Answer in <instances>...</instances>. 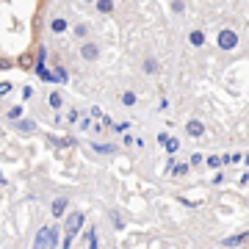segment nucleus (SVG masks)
<instances>
[{"mask_svg":"<svg viewBox=\"0 0 249 249\" xmlns=\"http://www.w3.org/2000/svg\"><path fill=\"white\" fill-rule=\"evenodd\" d=\"M91 147H94L97 152H116V147H114V144H91Z\"/></svg>","mask_w":249,"mask_h":249,"instance_id":"obj_27","label":"nucleus"},{"mask_svg":"<svg viewBox=\"0 0 249 249\" xmlns=\"http://www.w3.org/2000/svg\"><path fill=\"white\" fill-rule=\"evenodd\" d=\"M180 202L186 205V208H199L202 202H196V199H188V196H180Z\"/></svg>","mask_w":249,"mask_h":249,"instance_id":"obj_30","label":"nucleus"},{"mask_svg":"<svg viewBox=\"0 0 249 249\" xmlns=\"http://www.w3.org/2000/svg\"><path fill=\"white\" fill-rule=\"evenodd\" d=\"M186 133L191 136V139H202V136H205L202 119H188V122H186Z\"/></svg>","mask_w":249,"mask_h":249,"instance_id":"obj_7","label":"nucleus"},{"mask_svg":"<svg viewBox=\"0 0 249 249\" xmlns=\"http://www.w3.org/2000/svg\"><path fill=\"white\" fill-rule=\"evenodd\" d=\"M55 238H58V230H55V227H42V230L36 232L34 249H53Z\"/></svg>","mask_w":249,"mask_h":249,"instance_id":"obj_3","label":"nucleus"},{"mask_svg":"<svg viewBox=\"0 0 249 249\" xmlns=\"http://www.w3.org/2000/svg\"><path fill=\"white\" fill-rule=\"evenodd\" d=\"M22 114H25V108H22V106H11L9 111H6V116H9L11 122H19V119H22Z\"/></svg>","mask_w":249,"mask_h":249,"instance_id":"obj_18","label":"nucleus"},{"mask_svg":"<svg viewBox=\"0 0 249 249\" xmlns=\"http://www.w3.org/2000/svg\"><path fill=\"white\" fill-rule=\"evenodd\" d=\"M78 127H80V133H89V130H100V124H94V122L89 119V116H80Z\"/></svg>","mask_w":249,"mask_h":249,"instance_id":"obj_15","label":"nucleus"},{"mask_svg":"<svg viewBox=\"0 0 249 249\" xmlns=\"http://www.w3.org/2000/svg\"><path fill=\"white\" fill-rule=\"evenodd\" d=\"M241 186H249V172L244 175V178H241Z\"/></svg>","mask_w":249,"mask_h":249,"instance_id":"obj_33","label":"nucleus"},{"mask_svg":"<svg viewBox=\"0 0 249 249\" xmlns=\"http://www.w3.org/2000/svg\"><path fill=\"white\" fill-rule=\"evenodd\" d=\"M11 89H14V86H11L9 80H3V83H0V97H6V94H9Z\"/></svg>","mask_w":249,"mask_h":249,"instance_id":"obj_29","label":"nucleus"},{"mask_svg":"<svg viewBox=\"0 0 249 249\" xmlns=\"http://www.w3.org/2000/svg\"><path fill=\"white\" fill-rule=\"evenodd\" d=\"M205 163H208V166H213V169H219L222 163H230V158H219V155H211V158L205 160Z\"/></svg>","mask_w":249,"mask_h":249,"instance_id":"obj_21","label":"nucleus"},{"mask_svg":"<svg viewBox=\"0 0 249 249\" xmlns=\"http://www.w3.org/2000/svg\"><path fill=\"white\" fill-rule=\"evenodd\" d=\"M119 103H122L124 108H133L136 103H139V97H136V91H133V89H124L122 94H119Z\"/></svg>","mask_w":249,"mask_h":249,"instance_id":"obj_13","label":"nucleus"},{"mask_svg":"<svg viewBox=\"0 0 249 249\" xmlns=\"http://www.w3.org/2000/svg\"><path fill=\"white\" fill-rule=\"evenodd\" d=\"M180 150V139H169V144H166V152H169V158H175Z\"/></svg>","mask_w":249,"mask_h":249,"instance_id":"obj_23","label":"nucleus"},{"mask_svg":"<svg viewBox=\"0 0 249 249\" xmlns=\"http://www.w3.org/2000/svg\"><path fill=\"white\" fill-rule=\"evenodd\" d=\"M34 97V89H31V86H25V89H22V100H31Z\"/></svg>","mask_w":249,"mask_h":249,"instance_id":"obj_31","label":"nucleus"},{"mask_svg":"<svg viewBox=\"0 0 249 249\" xmlns=\"http://www.w3.org/2000/svg\"><path fill=\"white\" fill-rule=\"evenodd\" d=\"M47 106L53 108V111H61V108H64V97H61V91H47Z\"/></svg>","mask_w":249,"mask_h":249,"instance_id":"obj_11","label":"nucleus"},{"mask_svg":"<svg viewBox=\"0 0 249 249\" xmlns=\"http://www.w3.org/2000/svg\"><path fill=\"white\" fill-rule=\"evenodd\" d=\"M17 70H25V72L36 70V53L34 50H25L22 55H17Z\"/></svg>","mask_w":249,"mask_h":249,"instance_id":"obj_5","label":"nucleus"},{"mask_svg":"<svg viewBox=\"0 0 249 249\" xmlns=\"http://www.w3.org/2000/svg\"><path fill=\"white\" fill-rule=\"evenodd\" d=\"M55 78H58V83H67V70H64V64L61 61H55Z\"/></svg>","mask_w":249,"mask_h":249,"instance_id":"obj_22","label":"nucleus"},{"mask_svg":"<svg viewBox=\"0 0 249 249\" xmlns=\"http://www.w3.org/2000/svg\"><path fill=\"white\" fill-rule=\"evenodd\" d=\"M80 3H97V0H80Z\"/></svg>","mask_w":249,"mask_h":249,"instance_id":"obj_34","label":"nucleus"},{"mask_svg":"<svg viewBox=\"0 0 249 249\" xmlns=\"http://www.w3.org/2000/svg\"><path fill=\"white\" fill-rule=\"evenodd\" d=\"M169 139H172L169 133H158V144H169Z\"/></svg>","mask_w":249,"mask_h":249,"instance_id":"obj_32","label":"nucleus"},{"mask_svg":"<svg viewBox=\"0 0 249 249\" xmlns=\"http://www.w3.org/2000/svg\"><path fill=\"white\" fill-rule=\"evenodd\" d=\"M67 205H70V199H67V196L53 199V216H55V219H61V216L67 213Z\"/></svg>","mask_w":249,"mask_h":249,"instance_id":"obj_12","label":"nucleus"},{"mask_svg":"<svg viewBox=\"0 0 249 249\" xmlns=\"http://www.w3.org/2000/svg\"><path fill=\"white\" fill-rule=\"evenodd\" d=\"M80 58H83V61H97L100 58V45L91 42V39L80 42Z\"/></svg>","mask_w":249,"mask_h":249,"instance_id":"obj_4","label":"nucleus"},{"mask_svg":"<svg viewBox=\"0 0 249 249\" xmlns=\"http://www.w3.org/2000/svg\"><path fill=\"white\" fill-rule=\"evenodd\" d=\"M64 227H67V238H64V244H61V247H64V249H72L75 232H78L80 227H83V213H80V211H72V213H70V219H67V224H64Z\"/></svg>","mask_w":249,"mask_h":249,"instance_id":"obj_1","label":"nucleus"},{"mask_svg":"<svg viewBox=\"0 0 249 249\" xmlns=\"http://www.w3.org/2000/svg\"><path fill=\"white\" fill-rule=\"evenodd\" d=\"M186 11V0H172V14H183Z\"/></svg>","mask_w":249,"mask_h":249,"instance_id":"obj_25","label":"nucleus"},{"mask_svg":"<svg viewBox=\"0 0 249 249\" xmlns=\"http://www.w3.org/2000/svg\"><path fill=\"white\" fill-rule=\"evenodd\" d=\"M216 45H219L222 53H232V50L238 47V34H235L232 28H222L219 36H216Z\"/></svg>","mask_w":249,"mask_h":249,"instance_id":"obj_2","label":"nucleus"},{"mask_svg":"<svg viewBox=\"0 0 249 249\" xmlns=\"http://www.w3.org/2000/svg\"><path fill=\"white\" fill-rule=\"evenodd\" d=\"M249 241V232H238V235H230V238H224L222 241V247L224 249H235V247H241V244H247Z\"/></svg>","mask_w":249,"mask_h":249,"instance_id":"obj_9","label":"nucleus"},{"mask_svg":"<svg viewBox=\"0 0 249 249\" xmlns=\"http://www.w3.org/2000/svg\"><path fill=\"white\" fill-rule=\"evenodd\" d=\"M142 72L144 75H160V61L152 58V55H147V58L142 61Z\"/></svg>","mask_w":249,"mask_h":249,"instance_id":"obj_8","label":"nucleus"},{"mask_svg":"<svg viewBox=\"0 0 249 249\" xmlns=\"http://www.w3.org/2000/svg\"><path fill=\"white\" fill-rule=\"evenodd\" d=\"M58 122H67V124H75L80 122V111H75V108H70L64 116H58Z\"/></svg>","mask_w":249,"mask_h":249,"instance_id":"obj_16","label":"nucleus"},{"mask_svg":"<svg viewBox=\"0 0 249 249\" xmlns=\"http://www.w3.org/2000/svg\"><path fill=\"white\" fill-rule=\"evenodd\" d=\"M191 169H194L191 163H175V166H172V172H169V175H172V178H186V175H188V172H191Z\"/></svg>","mask_w":249,"mask_h":249,"instance_id":"obj_14","label":"nucleus"},{"mask_svg":"<svg viewBox=\"0 0 249 249\" xmlns=\"http://www.w3.org/2000/svg\"><path fill=\"white\" fill-rule=\"evenodd\" d=\"M202 160H208V158H202V152H194V155H191V160H188V163H191V166H202Z\"/></svg>","mask_w":249,"mask_h":249,"instance_id":"obj_26","label":"nucleus"},{"mask_svg":"<svg viewBox=\"0 0 249 249\" xmlns=\"http://www.w3.org/2000/svg\"><path fill=\"white\" fill-rule=\"evenodd\" d=\"M94 6H97V11L106 17V14H111V11H114V0H97Z\"/></svg>","mask_w":249,"mask_h":249,"instance_id":"obj_19","label":"nucleus"},{"mask_svg":"<svg viewBox=\"0 0 249 249\" xmlns=\"http://www.w3.org/2000/svg\"><path fill=\"white\" fill-rule=\"evenodd\" d=\"M188 45L199 50V47L205 45V31H199V28H194V31H188Z\"/></svg>","mask_w":249,"mask_h":249,"instance_id":"obj_10","label":"nucleus"},{"mask_svg":"<svg viewBox=\"0 0 249 249\" xmlns=\"http://www.w3.org/2000/svg\"><path fill=\"white\" fill-rule=\"evenodd\" d=\"M47 28H50V34L61 36V34H67V31H70V19H67V17H53Z\"/></svg>","mask_w":249,"mask_h":249,"instance_id":"obj_6","label":"nucleus"},{"mask_svg":"<svg viewBox=\"0 0 249 249\" xmlns=\"http://www.w3.org/2000/svg\"><path fill=\"white\" fill-rule=\"evenodd\" d=\"M86 241H89V249H97L100 244H97V232L91 230V232H86Z\"/></svg>","mask_w":249,"mask_h":249,"instance_id":"obj_28","label":"nucleus"},{"mask_svg":"<svg viewBox=\"0 0 249 249\" xmlns=\"http://www.w3.org/2000/svg\"><path fill=\"white\" fill-rule=\"evenodd\" d=\"M72 34L78 36L80 42H86V36H89V25H86V22H78V25L72 28Z\"/></svg>","mask_w":249,"mask_h":249,"instance_id":"obj_20","label":"nucleus"},{"mask_svg":"<svg viewBox=\"0 0 249 249\" xmlns=\"http://www.w3.org/2000/svg\"><path fill=\"white\" fill-rule=\"evenodd\" d=\"M14 124H17V130H22V133H34L36 130L34 119H19V122H14Z\"/></svg>","mask_w":249,"mask_h":249,"instance_id":"obj_17","label":"nucleus"},{"mask_svg":"<svg viewBox=\"0 0 249 249\" xmlns=\"http://www.w3.org/2000/svg\"><path fill=\"white\" fill-rule=\"evenodd\" d=\"M17 67V61L14 58H9V55H0V70H14Z\"/></svg>","mask_w":249,"mask_h":249,"instance_id":"obj_24","label":"nucleus"}]
</instances>
